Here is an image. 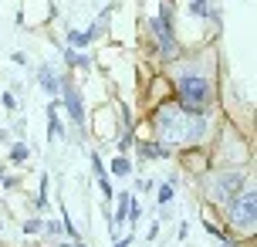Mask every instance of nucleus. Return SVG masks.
Here are the masks:
<instances>
[{"label":"nucleus","instance_id":"9b49d317","mask_svg":"<svg viewBox=\"0 0 257 247\" xmlns=\"http://www.w3.org/2000/svg\"><path fill=\"white\" fill-rule=\"evenodd\" d=\"M58 136H61L64 139V129H61V118H58V98H54L51 105H48V139H58Z\"/></svg>","mask_w":257,"mask_h":247},{"label":"nucleus","instance_id":"1a4fd4ad","mask_svg":"<svg viewBox=\"0 0 257 247\" xmlns=\"http://www.w3.org/2000/svg\"><path fill=\"white\" fill-rule=\"evenodd\" d=\"M38 85H41V88H44V91H48V95L54 98V95L61 91V75H58V71H54L51 65H44V68L38 71Z\"/></svg>","mask_w":257,"mask_h":247},{"label":"nucleus","instance_id":"39448f33","mask_svg":"<svg viewBox=\"0 0 257 247\" xmlns=\"http://www.w3.org/2000/svg\"><path fill=\"white\" fill-rule=\"evenodd\" d=\"M240 190H244V176L240 173H217V176L206 180V193H210V200L217 207H223L227 200H233Z\"/></svg>","mask_w":257,"mask_h":247},{"label":"nucleus","instance_id":"f3484780","mask_svg":"<svg viewBox=\"0 0 257 247\" xmlns=\"http://www.w3.org/2000/svg\"><path fill=\"white\" fill-rule=\"evenodd\" d=\"M27 156H31V149H27L24 143H14L11 146V159H14V163H27Z\"/></svg>","mask_w":257,"mask_h":247},{"label":"nucleus","instance_id":"2eb2a0df","mask_svg":"<svg viewBox=\"0 0 257 247\" xmlns=\"http://www.w3.org/2000/svg\"><path fill=\"white\" fill-rule=\"evenodd\" d=\"M61 223H64V237H71V240H81V234H78V227L71 223V217H68V207L61 203Z\"/></svg>","mask_w":257,"mask_h":247},{"label":"nucleus","instance_id":"423d86ee","mask_svg":"<svg viewBox=\"0 0 257 247\" xmlns=\"http://www.w3.org/2000/svg\"><path fill=\"white\" fill-rule=\"evenodd\" d=\"M64 98V108H68V115H71V122L75 126H85V102H81V91L75 88V81L68 78V75H61V91H58Z\"/></svg>","mask_w":257,"mask_h":247},{"label":"nucleus","instance_id":"7ed1b4c3","mask_svg":"<svg viewBox=\"0 0 257 247\" xmlns=\"http://www.w3.org/2000/svg\"><path fill=\"white\" fill-rule=\"evenodd\" d=\"M220 210H227V220H230L233 230H240V234H254L257 227V193L254 186H244L240 193L227 200Z\"/></svg>","mask_w":257,"mask_h":247},{"label":"nucleus","instance_id":"5701e85b","mask_svg":"<svg viewBox=\"0 0 257 247\" xmlns=\"http://www.w3.org/2000/svg\"><path fill=\"white\" fill-rule=\"evenodd\" d=\"M115 247H132V237H118V240H115Z\"/></svg>","mask_w":257,"mask_h":247},{"label":"nucleus","instance_id":"aec40b11","mask_svg":"<svg viewBox=\"0 0 257 247\" xmlns=\"http://www.w3.org/2000/svg\"><path fill=\"white\" fill-rule=\"evenodd\" d=\"M139 217H142V203H139V200H136V196H132V203H128V220L136 223V220H139Z\"/></svg>","mask_w":257,"mask_h":247},{"label":"nucleus","instance_id":"f257e3e1","mask_svg":"<svg viewBox=\"0 0 257 247\" xmlns=\"http://www.w3.org/2000/svg\"><path fill=\"white\" fill-rule=\"evenodd\" d=\"M149 122H153V129H156V143L169 146L173 153L200 146L206 136V118L180 108L173 98H163V102L156 105L153 112H149Z\"/></svg>","mask_w":257,"mask_h":247},{"label":"nucleus","instance_id":"6e6552de","mask_svg":"<svg viewBox=\"0 0 257 247\" xmlns=\"http://www.w3.org/2000/svg\"><path fill=\"white\" fill-rule=\"evenodd\" d=\"M136 153H139L142 159H173L176 156L169 146L156 143V139H139V143H136Z\"/></svg>","mask_w":257,"mask_h":247},{"label":"nucleus","instance_id":"f03ea898","mask_svg":"<svg viewBox=\"0 0 257 247\" xmlns=\"http://www.w3.org/2000/svg\"><path fill=\"white\" fill-rule=\"evenodd\" d=\"M213 98H217V88L203 71H186V75H176L173 81V102L193 115H206Z\"/></svg>","mask_w":257,"mask_h":247},{"label":"nucleus","instance_id":"a211bd4d","mask_svg":"<svg viewBox=\"0 0 257 247\" xmlns=\"http://www.w3.org/2000/svg\"><path fill=\"white\" fill-rule=\"evenodd\" d=\"M190 14L193 17H206L210 14V0H190Z\"/></svg>","mask_w":257,"mask_h":247},{"label":"nucleus","instance_id":"20e7f679","mask_svg":"<svg viewBox=\"0 0 257 247\" xmlns=\"http://www.w3.org/2000/svg\"><path fill=\"white\" fill-rule=\"evenodd\" d=\"M149 27H153V38H156V44H159L163 58H176V38H173V4H169V0H159V14L149 21Z\"/></svg>","mask_w":257,"mask_h":247},{"label":"nucleus","instance_id":"412c9836","mask_svg":"<svg viewBox=\"0 0 257 247\" xmlns=\"http://www.w3.org/2000/svg\"><path fill=\"white\" fill-rule=\"evenodd\" d=\"M0 105H4L7 112H14V108H17V98H14V91H4V95H0Z\"/></svg>","mask_w":257,"mask_h":247},{"label":"nucleus","instance_id":"0eeeda50","mask_svg":"<svg viewBox=\"0 0 257 247\" xmlns=\"http://www.w3.org/2000/svg\"><path fill=\"white\" fill-rule=\"evenodd\" d=\"M88 163H91L95 180H98L102 196H105V200H115V186H112V180H108V173H105V166H102V156H98V153H88Z\"/></svg>","mask_w":257,"mask_h":247},{"label":"nucleus","instance_id":"9d476101","mask_svg":"<svg viewBox=\"0 0 257 247\" xmlns=\"http://www.w3.org/2000/svg\"><path fill=\"white\" fill-rule=\"evenodd\" d=\"M98 31H102L98 24L88 27V31H68V48H85V51H88V44L98 38Z\"/></svg>","mask_w":257,"mask_h":247},{"label":"nucleus","instance_id":"f8f14e48","mask_svg":"<svg viewBox=\"0 0 257 247\" xmlns=\"http://www.w3.org/2000/svg\"><path fill=\"white\" fill-rule=\"evenodd\" d=\"M61 54H64V61H68V68H91L88 54H78L75 48H68V44H61Z\"/></svg>","mask_w":257,"mask_h":247},{"label":"nucleus","instance_id":"b1692460","mask_svg":"<svg viewBox=\"0 0 257 247\" xmlns=\"http://www.w3.org/2000/svg\"><path fill=\"white\" fill-rule=\"evenodd\" d=\"M0 176H4V166H0Z\"/></svg>","mask_w":257,"mask_h":247},{"label":"nucleus","instance_id":"4be33fe9","mask_svg":"<svg viewBox=\"0 0 257 247\" xmlns=\"http://www.w3.org/2000/svg\"><path fill=\"white\" fill-rule=\"evenodd\" d=\"M41 230H44V223H41V220H27V223H24V234H31V237L41 234Z\"/></svg>","mask_w":257,"mask_h":247},{"label":"nucleus","instance_id":"4468645a","mask_svg":"<svg viewBox=\"0 0 257 247\" xmlns=\"http://www.w3.org/2000/svg\"><path fill=\"white\" fill-rule=\"evenodd\" d=\"M108 173H112V176H132V159L118 153V156L112 159V166H108Z\"/></svg>","mask_w":257,"mask_h":247},{"label":"nucleus","instance_id":"6ab92c4d","mask_svg":"<svg viewBox=\"0 0 257 247\" xmlns=\"http://www.w3.org/2000/svg\"><path fill=\"white\" fill-rule=\"evenodd\" d=\"M48 207V176H41V190H38V203H34V210H44Z\"/></svg>","mask_w":257,"mask_h":247},{"label":"nucleus","instance_id":"ddd939ff","mask_svg":"<svg viewBox=\"0 0 257 247\" xmlns=\"http://www.w3.org/2000/svg\"><path fill=\"white\" fill-rule=\"evenodd\" d=\"M118 200V207H115V213H112V223H122V220H128V203H132V193H118L115 196Z\"/></svg>","mask_w":257,"mask_h":247},{"label":"nucleus","instance_id":"dca6fc26","mask_svg":"<svg viewBox=\"0 0 257 247\" xmlns=\"http://www.w3.org/2000/svg\"><path fill=\"white\" fill-rule=\"evenodd\" d=\"M173 193H176V186H173V183H159V190H156V196H159V203H163V207H166L169 200H173Z\"/></svg>","mask_w":257,"mask_h":247}]
</instances>
